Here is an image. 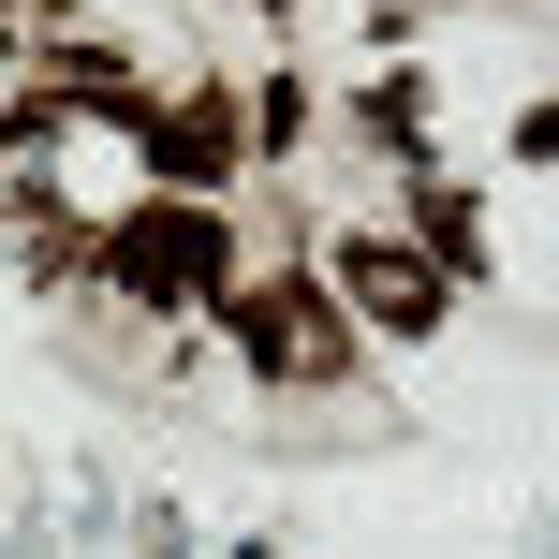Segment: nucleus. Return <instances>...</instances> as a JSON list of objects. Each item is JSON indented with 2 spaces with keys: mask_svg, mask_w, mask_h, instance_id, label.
<instances>
[{
  "mask_svg": "<svg viewBox=\"0 0 559 559\" xmlns=\"http://www.w3.org/2000/svg\"><path fill=\"white\" fill-rule=\"evenodd\" d=\"M88 251H104V280H118V295H147V309H163V295H222V280H236V236H222V206H206V192L133 206V222L88 236Z\"/></svg>",
  "mask_w": 559,
  "mask_h": 559,
  "instance_id": "nucleus-1",
  "label": "nucleus"
},
{
  "mask_svg": "<svg viewBox=\"0 0 559 559\" xmlns=\"http://www.w3.org/2000/svg\"><path fill=\"white\" fill-rule=\"evenodd\" d=\"M206 309L236 324V354H251V368H295V383H324V368L354 354V338L324 324V295H309V280H222Z\"/></svg>",
  "mask_w": 559,
  "mask_h": 559,
  "instance_id": "nucleus-2",
  "label": "nucleus"
},
{
  "mask_svg": "<svg viewBox=\"0 0 559 559\" xmlns=\"http://www.w3.org/2000/svg\"><path fill=\"white\" fill-rule=\"evenodd\" d=\"M338 295H354L368 324H397V338H427V324H442V265H427V251H397V236H354V251H338Z\"/></svg>",
  "mask_w": 559,
  "mask_h": 559,
  "instance_id": "nucleus-3",
  "label": "nucleus"
},
{
  "mask_svg": "<svg viewBox=\"0 0 559 559\" xmlns=\"http://www.w3.org/2000/svg\"><path fill=\"white\" fill-rule=\"evenodd\" d=\"M147 163H163L177 192H222L236 177V118L222 104H147Z\"/></svg>",
  "mask_w": 559,
  "mask_h": 559,
  "instance_id": "nucleus-4",
  "label": "nucleus"
},
{
  "mask_svg": "<svg viewBox=\"0 0 559 559\" xmlns=\"http://www.w3.org/2000/svg\"><path fill=\"white\" fill-rule=\"evenodd\" d=\"M413 222H427V251H442V265H472V192H442V177H427Z\"/></svg>",
  "mask_w": 559,
  "mask_h": 559,
  "instance_id": "nucleus-5",
  "label": "nucleus"
}]
</instances>
